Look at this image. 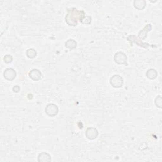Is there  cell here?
Instances as JSON below:
<instances>
[{"instance_id": "obj_1", "label": "cell", "mask_w": 162, "mask_h": 162, "mask_svg": "<svg viewBox=\"0 0 162 162\" xmlns=\"http://www.w3.org/2000/svg\"><path fill=\"white\" fill-rule=\"evenodd\" d=\"M85 14L83 11H78L76 8H72L68 10V14L65 17V21L71 26H76L77 25V20L79 19L81 22H82L85 18Z\"/></svg>"}, {"instance_id": "obj_2", "label": "cell", "mask_w": 162, "mask_h": 162, "mask_svg": "<svg viewBox=\"0 0 162 162\" xmlns=\"http://www.w3.org/2000/svg\"><path fill=\"white\" fill-rule=\"evenodd\" d=\"M45 112L49 117H55L58 114V108L55 104H48L45 108Z\"/></svg>"}, {"instance_id": "obj_3", "label": "cell", "mask_w": 162, "mask_h": 162, "mask_svg": "<svg viewBox=\"0 0 162 162\" xmlns=\"http://www.w3.org/2000/svg\"><path fill=\"white\" fill-rule=\"evenodd\" d=\"M123 78L119 75H114L110 78V84L115 88H120L123 85Z\"/></svg>"}, {"instance_id": "obj_4", "label": "cell", "mask_w": 162, "mask_h": 162, "mask_svg": "<svg viewBox=\"0 0 162 162\" xmlns=\"http://www.w3.org/2000/svg\"><path fill=\"white\" fill-rule=\"evenodd\" d=\"M127 57L123 52H118L114 56L115 62L120 65H127Z\"/></svg>"}, {"instance_id": "obj_5", "label": "cell", "mask_w": 162, "mask_h": 162, "mask_svg": "<svg viewBox=\"0 0 162 162\" xmlns=\"http://www.w3.org/2000/svg\"><path fill=\"white\" fill-rule=\"evenodd\" d=\"M86 136L90 140H94L98 136V131L94 127L87 128L86 131Z\"/></svg>"}, {"instance_id": "obj_6", "label": "cell", "mask_w": 162, "mask_h": 162, "mask_svg": "<svg viewBox=\"0 0 162 162\" xmlns=\"http://www.w3.org/2000/svg\"><path fill=\"white\" fill-rule=\"evenodd\" d=\"M3 76L5 78V79L9 81H12L15 78L17 73L14 69L9 68L5 70V72L3 73Z\"/></svg>"}, {"instance_id": "obj_7", "label": "cell", "mask_w": 162, "mask_h": 162, "mask_svg": "<svg viewBox=\"0 0 162 162\" xmlns=\"http://www.w3.org/2000/svg\"><path fill=\"white\" fill-rule=\"evenodd\" d=\"M30 78L34 81H38L41 80L42 77V73L41 71H39L38 69H33L29 73Z\"/></svg>"}, {"instance_id": "obj_8", "label": "cell", "mask_w": 162, "mask_h": 162, "mask_svg": "<svg viewBox=\"0 0 162 162\" xmlns=\"http://www.w3.org/2000/svg\"><path fill=\"white\" fill-rule=\"evenodd\" d=\"M146 5V1L144 0H135L134 1V6L137 10H142L144 9Z\"/></svg>"}, {"instance_id": "obj_9", "label": "cell", "mask_w": 162, "mask_h": 162, "mask_svg": "<svg viewBox=\"0 0 162 162\" xmlns=\"http://www.w3.org/2000/svg\"><path fill=\"white\" fill-rule=\"evenodd\" d=\"M51 161V156L47 153H41L38 155V161L39 162H49Z\"/></svg>"}, {"instance_id": "obj_10", "label": "cell", "mask_w": 162, "mask_h": 162, "mask_svg": "<svg viewBox=\"0 0 162 162\" xmlns=\"http://www.w3.org/2000/svg\"><path fill=\"white\" fill-rule=\"evenodd\" d=\"M151 24H148L146 25V27H144L142 30L139 32V37L141 38V39H144L146 36H147V34L148 32H150L151 30Z\"/></svg>"}, {"instance_id": "obj_11", "label": "cell", "mask_w": 162, "mask_h": 162, "mask_svg": "<svg viewBox=\"0 0 162 162\" xmlns=\"http://www.w3.org/2000/svg\"><path fill=\"white\" fill-rule=\"evenodd\" d=\"M146 76L148 78H150L151 80L155 79V78L157 77L158 76V73L155 69L151 68L149 69L148 71L146 72Z\"/></svg>"}, {"instance_id": "obj_12", "label": "cell", "mask_w": 162, "mask_h": 162, "mask_svg": "<svg viewBox=\"0 0 162 162\" xmlns=\"http://www.w3.org/2000/svg\"><path fill=\"white\" fill-rule=\"evenodd\" d=\"M65 47L68 48V49L73 50L77 47V42L73 39H68V40L65 44Z\"/></svg>"}, {"instance_id": "obj_13", "label": "cell", "mask_w": 162, "mask_h": 162, "mask_svg": "<svg viewBox=\"0 0 162 162\" xmlns=\"http://www.w3.org/2000/svg\"><path fill=\"white\" fill-rule=\"evenodd\" d=\"M26 55H27L29 58L33 59L37 56V52L33 48H30L26 52Z\"/></svg>"}, {"instance_id": "obj_14", "label": "cell", "mask_w": 162, "mask_h": 162, "mask_svg": "<svg viewBox=\"0 0 162 162\" xmlns=\"http://www.w3.org/2000/svg\"><path fill=\"white\" fill-rule=\"evenodd\" d=\"M155 103L157 107L161 108V107H162V98L160 96H158L157 97L155 98Z\"/></svg>"}, {"instance_id": "obj_15", "label": "cell", "mask_w": 162, "mask_h": 162, "mask_svg": "<svg viewBox=\"0 0 162 162\" xmlns=\"http://www.w3.org/2000/svg\"><path fill=\"white\" fill-rule=\"evenodd\" d=\"M3 60H4V62H5L6 63H10L12 62L13 58H12V56L11 55H7L5 56V57L3 58Z\"/></svg>"}, {"instance_id": "obj_16", "label": "cell", "mask_w": 162, "mask_h": 162, "mask_svg": "<svg viewBox=\"0 0 162 162\" xmlns=\"http://www.w3.org/2000/svg\"><path fill=\"white\" fill-rule=\"evenodd\" d=\"M20 87L19 86H15L13 87V91H14V93H19L20 91Z\"/></svg>"}]
</instances>
